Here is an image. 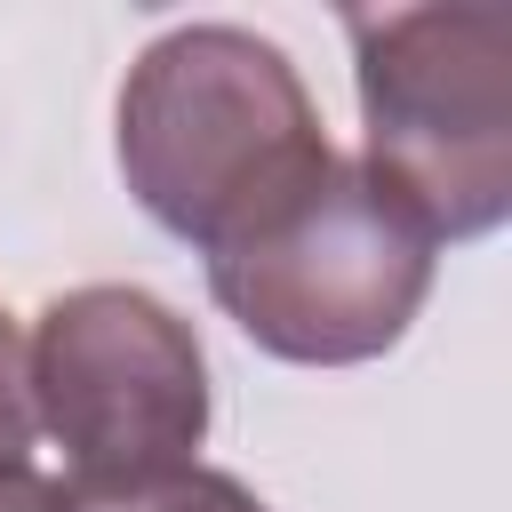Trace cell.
<instances>
[{
	"instance_id": "5",
	"label": "cell",
	"mask_w": 512,
	"mask_h": 512,
	"mask_svg": "<svg viewBox=\"0 0 512 512\" xmlns=\"http://www.w3.org/2000/svg\"><path fill=\"white\" fill-rule=\"evenodd\" d=\"M120 512H272L248 480H232V472H208V464H192L184 480H168V488H152V496H136V504H120Z\"/></svg>"
},
{
	"instance_id": "2",
	"label": "cell",
	"mask_w": 512,
	"mask_h": 512,
	"mask_svg": "<svg viewBox=\"0 0 512 512\" xmlns=\"http://www.w3.org/2000/svg\"><path fill=\"white\" fill-rule=\"evenodd\" d=\"M360 168L432 232L480 240L512 216V8H352Z\"/></svg>"
},
{
	"instance_id": "7",
	"label": "cell",
	"mask_w": 512,
	"mask_h": 512,
	"mask_svg": "<svg viewBox=\"0 0 512 512\" xmlns=\"http://www.w3.org/2000/svg\"><path fill=\"white\" fill-rule=\"evenodd\" d=\"M0 512H80L72 488L56 472H40L32 456H0Z\"/></svg>"
},
{
	"instance_id": "1",
	"label": "cell",
	"mask_w": 512,
	"mask_h": 512,
	"mask_svg": "<svg viewBox=\"0 0 512 512\" xmlns=\"http://www.w3.org/2000/svg\"><path fill=\"white\" fill-rule=\"evenodd\" d=\"M336 144L304 72L248 24H176L120 80V176L136 208L216 256L304 192Z\"/></svg>"
},
{
	"instance_id": "4",
	"label": "cell",
	"mask_w": 512,
	"mask_h": 512,
	"mask_svg": "<svg viewBox=\"0 0 512 512\" xmlns=\"http://www.w3.org/2000/svg\"><path fill=\"white\" fill-rule=\"evenodd\" d=\"M32 424L64 448L80 512H120L200 464L208 440V352L176 304L128 280L48 296L32 352Z\"/></svg>"
},
{
	"instance_id": "6",
	"label": "cell",
	"mask_w": 512,
	"mask_h": 512,
	"mask_svg": "<svg viewBox=\"0 0 512 512\" xmlns=\"http://www.w3.org/2000/svg\"><path fill=\"white\" fill-rule=\"evenodd\" d=\"M32 384H24V336H16V312L0 304V456H24L32 448Z\"/></svg>"
},
{
	"instance_id": "3",
	"label": "cell",
	"mask_w": 512,
	"mask_h": 512,
	"mask_svg": "<svg viewBox=\"0 0 512 512\" xmlns=\"http://www.w3.org/2000/svg\"><path fill=\"white\" fill-rule=\"evenodd\" d=\"M432 264L440 240L360 160L336 152L304 192L208 256V288L256 352L296 368H352L408 336L432 296Z\"/></svg>"
}]
</instances>
